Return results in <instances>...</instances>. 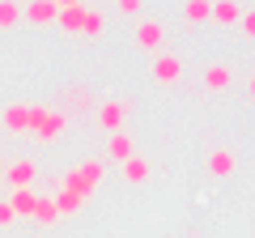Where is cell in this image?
Returning a JSON list of instances; mask_svg holds the SVG:
<instances>
[{
	"instance_id": "obj_20",
	"label": "cell",
	"mask_w": 255,
	"mask_h": 238,
	"mask_svg": "<svg viewBox=\"0 0 255 238\" xmlns=\"http://www.w3.org/2000/svg\"><path fill=\"white\" fill-rule=\"evenodd\" d=\"M183 17L187 21H209L213 17V0H187L183 4Z\"/></svg>"
},
{
	"instance_id": "obj_4",
	"label": "cell",
	"mask_w": 255,
	"mask_h": 238,
	"mask_svg": "<svg viewBox=\"0 0 255 238\" xmlns=\"http://www.w3.org/2000/svg\"><path fill=\"white\" fill-rule=\"evenodd\" d=\"M4 179H9V192H26L38 179V162L34 157H13V162L4 166Z\"/></svg>"
},
{
	"instance_id": "obj_9",
	"label": "cell",
	"mask_w": 255,
	"mask_h": 238,
	"mask_svg": "<svg viewBox=\"0 0 255 238\" xmlns=\"http://www.w3.org/2000/svg\"><path fill=\"white\" fill-rule=\"evenodd\" d=\"M162 38H166V26H162L157 17H140V21H136V47H140V51L162 47Z\"/></svg>"
},
{
	"instance_id": "obj_15",
	"label": "cell",
	"mask_w": 255,
	"mask_h": 238,
	"mask_svg": "<svg viewBox=\"0 0 255 238\" xmlns=\"http://www.w3.org/2000/svg\"><path fill=\"white\" fill-rule=\"evenodd\" d=\"M81 209H85V200H81V196H73V192H64L60 179H55V213H60V217H77Z\"/></svg>"
},
{
	"instance_id": "obj_5",
	"label": "cell",
	"mask_w": 255,
	"mask_h": 238,
	"mask_svg": "<svg viewBox=\"0 0 255 238\" xmlns=\"http://www.w3.org/2000/svg\"><path fill=\"white\" fill-rule=\"evenodd\" d=\"M0 123H4V132H26V136H30V123H34V102H9V107L0 111Z\"/></svg>"
},
{
	"instance_id": "obj_3",
	"label": "cell",
	"mask_w": 255,
	"mask_h": 238,
	"mask_svg": "<svg viewBox=\"0 0 255 238\" xmlns=\"http://www.w3.org/2000/svg\"><path fill=\"white\" fill-rule=\"evenodd\" d=\"M128 115H132V102L128 98H102L98 107H94V119H98V128H107V136L124 128Z\"/></svg>"
},
{
	"instance_id": "obj_8",
	"label": "cell",
	"mask_w": 255,
	"mask_h": 238,
	"mask_svg": "<svg viewBox=\"0 0 255 238\" xmlns=\"http://www.w3.org/2000/svg\"><path fill=\"white\" fill-rule=\"evenodd\" d=\"M21 17H26L30 26H51V21L60 17V0H30L26 9H21Z\"/></svg>"
},
{
	"instance_id": "obj_13",
	"label": "cell",
	"mask_w": 255,
	"mask_h": 238,
	"mask_svg": "<svg viewBox=\"0 0 255 238\" xmlns=\"http://www.w3.org/2000/svg\"><path fill=\"white\" fill-rule=\"evenodd\" d=\"M234 166H238V157L230 153V149H213V153H209V174H213V179L234 174Z\"/></svg>"
},
{
	"instance_id": "obj_18",
	"label": "cell",
	"mask_w": 255,
	"mask_h": 238,
	"mask_svg": "<svg viewBox=\"0 0 255 238\" xmlns=\"http://www.w3.org/2000/svg\"><path fill=\"white\" fill-rule=\"evenodd\" d=\"M124 179H128V183H145V179H149V157H128V162H124Z\"/></svg>"
},
{
	"instance_id": "obj_25",
	"label": "cell",
	"mask_w": 255,
	"mask_h": 238,
	"mask_svg": "<svg viewBox=\"0 0 255 238\" xmlns=\"http://www.w3.org/2000/svg\"><path fill=\"white\" fill-rule=\"evenodd\" d=\"M247 94L255 98V73H247Z\"/></svg>"
},
{
	"instance_id": "obj_11",
	"label": "cell",
	"mask_w": 255,
	"mask_h": 238,
	"mask_svg": "<svg viewBox=\"0 0 255 238\" xmlns=\"http://www.w3.org/2000/svg\"><path fill=\"white\" fill-rule=\"evenodd\" d=\"M107 157H111V162H119V166H124L128 157H136L132 132H124V128H119V132H111V136H107Z\"/></svg>"
},
{
	"instance_id": "obj_14",
	"label": "cell",
	"mask_w": 255,
	"mask_h": 238,
	"mask_svg": "<svg viewBox=\"0 0 255 238\" xmlns=\"http://www.w3.org/2000/svg\"><path fill=\"white\" fill-rule=\"evenodd\" d=\"M238 17H243L238 0H213V21L217 26H238Z\"/></svg>"
},
{
	"instance_id": "obj_21",
	"label": "cell",
	"mask_w": 255,
	"mask_h": 238,
	"mask_svg": "<svg viewBox=\"0 0 255 238\" xmlns=\"http://www.w3.org/2000/svg\"><path fill=\"white\" fill-rule=\"evenodd\" d=\"M21 21V4H13V0H0V30H9Z\"/></svg>"
},
{
	"instance_id": "obj_19",
	"label": "cell",
	"mask_w": 255,
	"mask_h": 238,
	"mask_svg": "<svg viewBox=\"0 0 255 238\" xmlns=\"http://www.w3.org/2000/svg\"><path fill=\"white\" fill-rule=\"evenodd\" d=\"M34 221H38V226H55V221H60V213H55V196H38Z\"/></svg>"
},
{
	"instance_id": "obj_23",
	"label": "cell",
	"mask_w": 255,
	"mask_h": 238,
	"mask_svg": "<svg viewBox=\"0 0 255 238\" xmlns=\"http://www.w3.org/2000/svg\"><path fill=\"white\" fill-rule=\"evenodd\" d=\"M13 221H17V213H13L9 196H4V200H0V230H4V226H13Z\"/></svg>"
},
{
	"instance_id": "obj_24",
	"label": "cell",
	"mask_w": 255,
	"mask_h": 238,
	"mask_svg": "<svg viewBox=\"0 0 255 238\" xmlns=\"http://www.w3.org/2000/svg\"><path fill=\"white\" fill-rule=\"evenodd\" d=\"M140 9H145V0H119V13L128 17H140Z\"/></svg>"
},
{
	"instance_id": "obj_12",
	"label": "cell",
	"mask_w": 255,
	"mask_h": 238,
	"mask_svg": "<svg viewBox=\"0 0 255 238\" xmlns=\"http://www.w3.org/2000/svg\"><path fill=\"white\" fill-rule=\"evenodd\" d=\"M230 81H234V68H230L226 60H217V64L204 68V90H226Z\"/></svg>"
},
{
	"instance_id": "obj_2",
	"label": "cell",
	"mask_w": 255,
	"mask_h": 238,
	"mask_svg": "<svg viewBox=\"0 0 255 238\" xmlns=\"http://www.w3.org/2000/svg\"><path fill=\"white\" fill-rule=\"evenodd\" d=\"M64 132H68V115H64L60 107H38L34 102V123H30L34 145H55Z\"/></svg>"
},
{
	"instance_id": "obj_22",
	"label": "cell",
	"mask_w": 255,
	"mask_h": 238,
	"mask_svg": "<svg viewBox=\"0 0 255 238\" xmlns=\"http://www.w3.org/2000/svg\"><path fill=\"white\" fill-rule=\"evenodd\" d=\"M238 30H243V38H251V43H255V4H251V9H243V17H238Z\"/></svg>"
},
{
	"instance_id": "obj_1",
	"label": "cell",
	"mask_w": 255,
	"mask_h": 238,
	"mask_svg": "<svg viewBox=\"0 0 255 238\" xmlns=\"http://www.w3.org/2000/svg\"><path fill=\"white\" fill-rule=\"evenodd\" d=\"M102 179H107V162H102V157H81L77 166H68V170L60 174V187L73 192V196H81V200L90 204V196L98 192Z\"/></svg>"
},
{
	"instance_id": "obj_7",
	"label": "cell",
	"mask_w": 255,
	"mask_h": 238,
	"mask_svg": "<svg viewBox=\"0 0 255 238\" xmlns=\"http://www.w3.org/2000/svg\"><path fill=\"white\" fill-rule=\"evenodd\" d=\"M149 73H153L157 85H174V81L183 77V60H179V55H153Z\"/></svg>"
},
{
	"instance_id": "obj_10",
	"label": "cell",
	"mask_w": 255,
	"mask_h": 238,
	"mask_svg": "<svg viewBox=\"0 0 255 238\" xmlns=\"http://www.w3.org/2000/svg\"><path fill=\"white\" fill-rule=\"evenodd\" d=\"M60 30H68V34H81V26H85V4L81 0H60Z\"/></svg>"
},
{
	"instance_id": "obj_6",
	"label": "cell",
	"mask_w": 255,
	"mask_h": 238,
	"mask_svg": "<svg viewBox=\"0 0 255 238\" xmlns=\"http://www.w3.org/2000/svg\"><path fill=\"white\" fill-rule=\"evenodd\" d=\"M55 107L64 111V115H73V111H90V107H98V102H94V94H90V85H64V94H60V102H55Z\"/></svg>"
},
{
	"instance_id": "obj_16",
	"label": "cell",
	"mask_w": 255,
	"mask_h": 238,
	"mask_svg": "<svg viewBox=\"0 0 255 238\" xmlns=\"http://www.w3.org/2000/svg\"><path fill=\"white\" fill-rule=\"evenodd\" d=\"M102 30H107V9L85 4V26H81V34H85V38H102Z\"/></svg>"
},
{
	"instance_id": "obj_17",
	"label": "cell",
	"mask_w": 255,
	"mask_h": 238,
	"mask_svg": "<svg viewBox=\"0 0 255 238\" xmlns=\"http://www.w3.org/2000/svg\"><path fill=\"white\" fill-rule=\"evenodd\" d=\"M9 204L17 217H34V204H38V192L34 187H26V192H9Z\"/></svg>"
}]
</instances>
